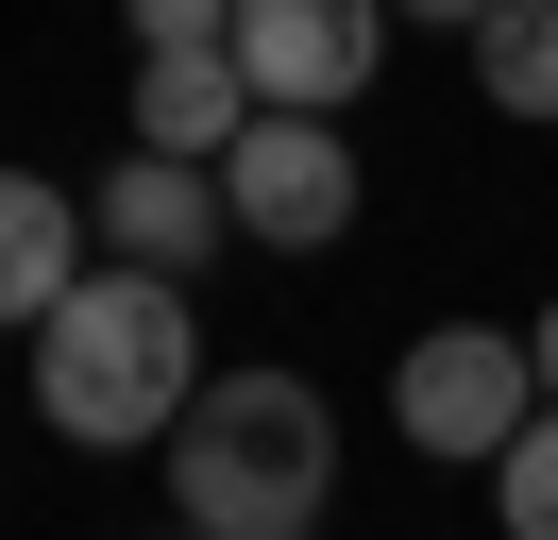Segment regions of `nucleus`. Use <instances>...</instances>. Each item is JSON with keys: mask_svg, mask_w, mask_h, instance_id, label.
Wrapping results in <instances>:
<instances>
[{"mask_svg": "<svg viewBox=\"0 0 558 540\" xmlns=\"http://www.w3.org/2000/svg\"><path fill=\"white\" fill-rule=\"evenodd\" d=\"M238 119H254V85H238L220 34H153V51H136V119H119V135H153V152H220Z\"/></svg>", "mask_w": 558, "mask_h": 540, "instance_id": "7", "label": "nucleus"}, {"mask_svg": "<svg viewBox=\"0 0 558 540\" xmlns=\"http://www.w3.org/2000/svg\"><path fill=\"white\" fill-rule=\"evenodd\" d=\"M490 524H508V540H558V405L508 422V456H490Z\"/></svg>", "mask_w": 558, "mask_h": 540, "instance_id": "10", "label": "nucleus"}, {"mask_svg": "<svg viewBox=\"0 0 558 540\" xmlns=\"http://www.w3.org/2000/svg\"><path fill=\"white\" fill-rule=\"evenodd\" d=\"M389 17H440V34H474V17H490V0H389Z\"/></svg>", "mask_w": 558, "mask_h": 540, "instance_id": "13", "label": "nucleus"}, {"mask_svg": "<svg viewBox=\"0 0 558 540\" xmlns=\"http://www.w3.org/2000/svg\"><path fill=\"white\" fill-rule=\"evenodd\" d=\"M85 270V186L51 169H0V338H35V304Z\"/></svg>", "mask_w": 558, "mask_h": 540, "instance_id": "8", "label": "nucleus"}, {"mask_svg": "<svg viewBox=\"0 0 558 540\" xmlns=\"http://www.w3.org/2000/svg\"><path fill=\"white\" fill-rule=\"evenodd\" d=\"M524 405H542V371H524L508 321H423L407 371H389V422H407V456H440V472H490Z\"/></svg>", "mask_w": 558, "mask_h": 540, "instance_id": "4", "label": "nucleus"}, {"mask_svg": "<svg viewBox=\"0 0 558 540\" xmlns=\"http://www.w3.org/2000/svg\"><path fill=\"white\" fill-rule=\"evenodd\" d=\"M305 540H322V524H305Z\"/></svg>", "mask_w": 558, "mask_h": 540, "instance_id": "15", "label": "nucleus"}, {"mask_svg": "<svg viewBox=\"0 0 558 540\" xmlns=\"http://www.w3.org/2000/svg\"><path fill=\"white\" fill-rule=\"evenodd\" d=\"M204 389V304H186V270H69V287L35 304V422L69 439V456H153L170 439V405Z\"/></svg>", "mask_w": 558, "mask_h": 540, "instance_id": "1", "label": "nucleus"}, {"mask_svg": "<svg viewBox=\"0 0 558 540\" xmlns=\"http://www.w3.org/2000/svg\"><path fill=\"white\" fill-rule=\"evenodd\" d=\"M119 17H136V51H153V34H220L238 0H119Z\"/></svg>", "mask_w": 558, "mask_h": 540, "instance_id": "11", "label": "nucleus"}, {"mask_svg": "<svg viewBox=\"0 0 558 540\" xmlns=\"http://www.w3.org/2000/svg\"><path fill=\"white\" fill-rule=\"evenodd\" d=\"M457 51H474V101H490V119H558V0H490Z\"/></svg>", "mask_w": 558, "mask_h": 540, "instance_id": "9", "label": "nucleus"}, {"mask_svg": "<svg viewBox=\"0 0 558 540\" xmlns=\"http://www.w3.org/2000/svg\"><path fill=\"white\" fill-rule=\"evenodd\" d=\"M153 456H170V524H204V540H305L322 490H339V405H322L305 371H204Z\"/></svg>", "mask_w": 558, "mask_h": 540, "instance_id": "2", "label": "nucleus"}, {"mask_svg": "<svg viewBox=\"0 0 558 540\" xmlns=\"http://www.w3.org/2000/svg\"><path fill=\"white\" fill-rule=\"evenodd\" d=\"M524 371H542V405H558V304H542V321H524Z\"/></svg>", "mask_w": 558, "mask_h": 540, "instance_id": "12", "label": "nucleus"}, {"mask_svg": "<svg viewBox=\"0 0 558 540\" xmlns=\"http://www.w3.org/2000/svg\"><path fill=\"white\" fill-rule=\"evenodd\" d=\"M153 540H204V524H153Z\"/></svg>", "mask_w": 558, "mask_h": 540, "instance_id": "14", "label": "nucleus"}, {"mask_svg": "<svg viewBox=\"0 0 558 540\" xmlns=\"http://www.w3.org/2000/svg\"><path fill=\"white\" fill-rule=\"evenodd\" d=\"M220 51H238L254 101H322V119H339V101L389 68V0H238Z\"/></svg>", "mask_w": 558, "mask_h": 540, "instance_id": "6", "label": "nucleus"}, {"mask_svg": "<svg viewBox=\"0 0 558 540\" xmlns=\"http://www.w3.org/2000/svg\"><path fill=\"white\" fill-rule=\"evenodd\" d=\"M85 236H102V254H136V270H186V287H204V270L238 254V220H220V152H153V135H119L102 186H85Z\"/></svg>", "mask_w": 558, "mask_h": 540, "instance_id": "5", "label": "nucleus"}, {"mask_svg": "<svg viewBox=\"0 0 558 540\" xmlns=\"http://www.w3.org/2000/svg\"><path fill=\"white\" fill-rule=\"evenodd\" d=\"M220 220H238L254 254H339L355 236V135L322 119V101H254V119L220 135Z\"/></svg>", "mask_w": 558, "mask_h": 540, "instance_id": "3", "label": "nucleus"}]
</instances>
